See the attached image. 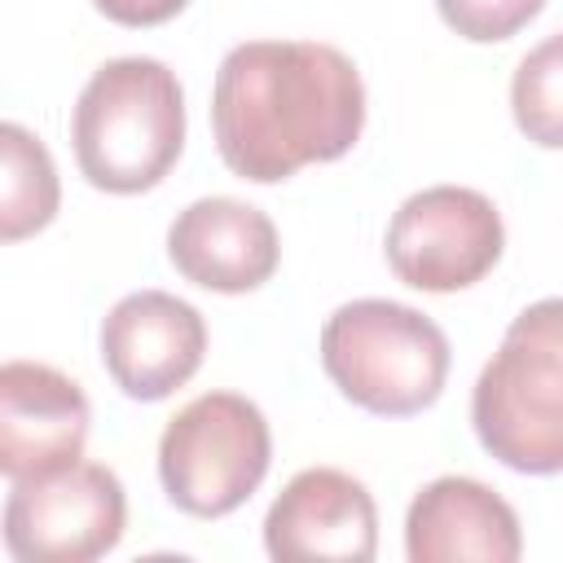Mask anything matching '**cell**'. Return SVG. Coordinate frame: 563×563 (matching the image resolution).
I'll return each mask as SVG.
<instances>
[{"label":"cell","instance_id":"obj_5","mask_svg":"<svg viewBox=\"0 0 563 563\" xmlns=\"http://www.w3.org/2000/svg\"><path fill=\"white\" fill-rule=\"evenodd\" d=\"M273 431L255 400L238 391H202L158 440V479L176 510L194 519L233 515L268 475Z\"/></svg>","mask_w":563,"mask_h":563},{"label":"cell","instance_id":"obj_12","mask_svg":"<svg viewBox=\"0 0 563 563\" xmlns=\"http://www.w3.org/2000/svg\"><path fill=\"white\" fill-rule=\"evenodd\" d=\"M409 563H515L523 554V532L515 506L471 475L431 479L405 515Z\"/></svg>","mask_w":563,"mask_h":563},{"label":"cell","instance_id":"obj_7","mask_svg":"<svg viewBox=\"0 0 563 563\" xmlns=\"http://www.w3.org/2000/svg\"><path fill=\"white\" fill-rule=\"evenodd\" d=\"M506 224L488 194L431 185L409 194L383 238L391 273L427 295H453L488 277L501 260Z\"/></svg>","mask_w":563,"mask_h":563},{"label":"cell","instance_id":"obj_4","mask_svg":"<svg viewBox=\"0 0 563 563\" xmlns=\"http://www.w3.org/2000/svg\"><path fill=\"white\" fill-rule=\"evenodd\" d=\"M321 369L378 418H409L440 400L449 378L444 330L396 299H352L321 325Z\"/></svg>","mask_w":563,"mask_h":563},{"label":"cell","instance_id":"obj_16","mask_svg":"<svg viewBox=\"0 0 563 563\" xmlns=\"http://www.w3.org/2000/svg\"><path fill=\"white\" fill-rule=\"evenodd\" d=\"M92 4L119 26H158V22L176 18L189 0H92Z\"/></svg>","mask_w":563,"mask_h":563},{"label":"cell","instance_id":"obj_13","mask_svg":"<svg viewBox=\"0 0 563 563\" xmlns=\"http://www.w3.org/2000/svg\"><path fill=\"white\" fill-rule=\"evenodd\" d=\"M62 207V180L48 145L22 128L0 119V242L35 238L53 224Z\"/></svg>","mask_w":563,"mask_h":563},{"label":"cell","instance_id":"obj_2","mask_svg":"<svg viewBox=\"0 0 563 563\" xmlns=\"http://www.w3.org/2000/svg\"><path fill=\"white\" fill-rule=\"evenodd\" d=\"M75 163L106 194L154 189L185 150V92L158 57H114L92 70L70 110Z\"/></svg>","mask_w":563,"mask_h":563},{"label":"cell","instance_id":"obj_3","mask_svg":"<svg viewBox=\"0 0 563 563\" xmlns=\"http://www.w3.org/2000/svg\"><path fill=\"white\" fill-rule=\"evenodd\" d=\"M471 422L479 444L519 475L563 471V308L537 299L475 378Z\"/></svg>","mask_w":563,"mask_h":563},{"label":"cell","instance_id":"obj_10","mask_svg":"<svg viewBox=\"0 0 563 563\" xmlns=\"http://www.w3.org/2000/svg\"><path fill=\"white\" fill-rule=\"evenodd\" d=\"M92 405L84 387L40 361H0V475L26 479L84 457Z\"/></svg>","mask_w":563,"mask_h":563},{"label":"cell","instance_id":"obj_6","mask_svg":"<svg viewBox=\"0 0 563 563\" xmlns=\"http://www.w3.org/2000/svg\"><path fill=\"white\" fill-rule=\"evenodd\" d=\"M128 497L110 466L62 462L13 479L0 515L4 550L18 563H92L123 541Z\"/></svg>","mask_w":563,"mask_h":563},{"label":"cell","instance_id":"obj_14","mask_svg":"<svg viewBox=\"0 0 563 563\" xmlns=\"http://www.w3.org/2000/svg\"><path fill=\"white\" fill-rule=\"evenodd\" d=\"M510 106L515 123L528 132V141L559 150L563 123H559V35H545L515 70L510 79Z\"/></svg>","mask_w":563,"mask_h":563},{"label":"cell","instance_id":"obj_8","mask_svg":"<svg viewBox=\"0 0 563 563\" xmlns=\"http://www.w3.org/2000/svg\"><path fill=\"white\" fill-rule=\"evenodd\" d=\"M207 356V321L167 290H132L101 321V365L132 400H167Z\"/></svg>","mask_w":563,"mask_h":563},{"label":"cell","instance_id":"obj_9","mask_svg":"<svg viewBox=\"0 0 563 563\" xmlns=\"http://www.w3.org/2000/svg\"><path fill=\"white\" fill-rule=\"evenodd\" d=\"M264 550L277 563H369L378 550V506L356 475L339 466H308L290 475L268 506Z\"/></svg>","mask_w":563,"mask_h":563},{"label":"cell","instance_id":"obj_1","mask_svg":"<svg viewBox=\"0 0 563 563\" xmlns=\"http://www.w3.org/2000/svg\"><path fill=\"white\" fill-rule=\"evenodd\" d=\"M365 128L356 62L317 40H246L224 53L211 88V132L224 167L277 185L308 163L343 158Z\"/></svg>","mask_w":563,"mask_h":563},{"label":"cell","instance_id":"obj_15","mask_svg":"<svg viewBox=\"0 0 563 563\" xmlns=\"http://www.w3.org/2000/svg\"><path fill=\"white\" fill-rule=\"evenodd\" d=\"M435 9L462 40L497 44L523 31L545 9V0H435Z\"/></svg>","mask_w":563,"mask_h":563},{"label":"cell","instance_id":"obj_11","mask_svg":"<svg viewBox=\"0 0 563 563\" xmlns=\"http://www.w3.org/2000/svg\"><path fill=\"white\" fill-rule=\"evenodd\" d=\"M167 255L176 273L202 290L246 295L277 273V224L242 198H198L167 229Z\"/></svg>","mask_w":563,"mask_h":563}]
</instances>
